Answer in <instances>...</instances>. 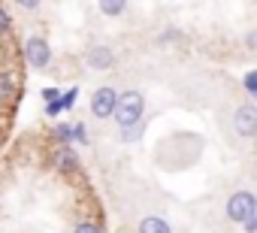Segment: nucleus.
<instances>
[{"label": "nucleus", "instance_id": "1", "mask_svg": "<svg viewBox=\"0 0 257 233\" xmlns=\"http://www.w3.org/2000/svg\"><path fill=\"white\" fill-rule=\"evenodd\" d=\"M143 112H146L143 91H124V94H118V103H115L112 119H115V125L121 131H127V128H137L143 122Z\"/></svg>", "mask_w": 257, "mask_h": 233}, {"label": "nucleus", "instance_id": "2", "mask_svg": "<svg viewBox=\"0 0 257 233\" xmlns=\"http://www.w3.org/2000/svg\"><path fill=\"white\" fill-rule=\"evenodd\" d=\"M254 212H257V200H254L251 191H236V194L227 200V218L236 221V224H245Z\"/></svg>", "mask_w": 257, "mask_h": 233}, {"label": "nucleus", "instance_id": "3", "mask_svg": "<svg viewBox=\"0 0 257 233\" xmlns=\"http://www.w3.org/2000/svg\"><path fill=\"white\" fill-rule=\"evenodd\" d=\"M25 58H28V64H31L34 70H43V67L52 61V49H49V43H46L43 37H31V40L25 43Z\"/></svg>", "mask_w": 257, "mask_h": 233}, {"label": "nucleus", "instance_id": "4", "mask_svg": "<svg viewBox=\"0 0 257 233\" xmlns=\"http://www.w3.org/2000/svg\"><path fill=\"white\" fill-rule=\"evenodd\" d=\"M115 103H118V91L115 88H97L94 97H91V112L97 115V119H112Z\"/></svg>", "mask_w": 257, "mask_h": 233}, {"label": "nucleus", "instance_id": "5", "mask_svg": "<svg viewBox=\"0 0 257 233\" xmlns=\"http://www.w3.org/2000/svg\"><path fill=\"white\" fill-rule=\"evenodd\" d=\"M233 128H236V134L245 137V140H251V137L257 134V109H254L251 103H245V106L236 109V115H233Z\"/></svg>", "mask_w": 257, "mask_h": 233}, {"label": "nucleus", "instance_id": "6", "mask_svg": "<svg viewBox=\"0 0 257 233\" xmlns=\"http://www.w3.org/2000/svg\"><path fill=\"white\" fill-rule=\"evenodd\" d=\"M85 61H88V67H91V70H109V67H112V61H115V55H112V49H109V46H94V49H88Z\"/></svg>", "mask_w": 257, "mask_h": 233}, {"label": "nucleus", "instance_id": "7", "mask_svg": "<svg viewBox=\"0 0 257 233\" xmlns=\"http://www.w3.org/2000/svg\"><path fill=\"white\" fill-rule=\"evenodd\" d=\"M55 167H58L61 173H73V170L79 167V158L73 155V149H67V146H64V149L58 152V158H55Z\"/></svg>", "mask_w": 257, "mask_h": 233}, {"label": "nucleus", "instance_id": "8", "mask_svg": "<svg viewBox=\"0 0 257 233\" xmlns=\"http://www.w3.org/2000/svg\"><path fill=\"white\" fill-rule=\"evenodd\" d=\"M140 233H173V230H170V224H167L164 218L149 215V218H143V221H140Z\"/></svg>", "mask_w": 257, "mask_h": 233}, {"label": "nucleus", "instance_id": "9", "mask_svg": "<svg viewBox=\"0 0 257 233\" xmlns=\"http://www.w3.org/2000/svg\"><path fill=\"white\" fill-rule=\"evenodd\" d=\"M16 94V79L10 73H0V97H13Z\"/></svg>", "mask_w": 257, "mask_h": 233}, {"label": "nucleus", "instance_id": "10", "mask_svg": "<svg viewBox=\"0 0 257 233\" xmlns=\"http://www.w3.org/2000/svg\"><path fill=\"white\" fill-rule=\"evenodd\" d=\"M100 10H103L106 16H121V13L127 10V4H121V0H115V4H100Z\"/></svg>", "mask_w": 257, "mask_h": 233}, {"label": "nucleus", "instance_id": "11", "mask_svg": "<svg viewBox=\"0 0 257 233\" xmlns=\"http://www.w3.org/2000/svg\"><path fill=\"white\" fill-rule=\"evenodd\" d=\"M140 134H143V122H140L137 128H127V131H121V140H124V143H137V140H140Z\"/></svg>", "mask_w": 257, "mask_h": 233}, {"label": "nucleus", "instance_id": "12", "mask_svg": "<svg viewBox=\"0 0 257 233\" xmlns=\"http://www.w3.org/2000/svg\"><path fill=\"white\" fill-rule=\"evenodd\" d=\"M55 137L64 140V143H73V128H70V125H58V128H55Z\"/></svg>", "mask_w": 257, "mask_h": 233}, {"label": "nucleus", "instance_id": "13", "mask_svg": "<svg viewBox=\"0 0 257 233\" xmlns=\"http://www.w3.org/2000/svg\"><path fill=\"white\" fill-rule=\"evenodd\" d=\"M73 233H100V227H97V224H94V221H79V224H76V230H73Z\"/></svg>", "mask_w": 257, "mask_h": 233}, {"label": "nucleus", "instance_id": "14", "mask_svg": "<svg viewBox=\"0 0 257 233\" xmlns=\"http://www.w3.org/2000/svg\"><path fill=\"white\" fill-rule=\"evenodd\" d=\"M73 140H76V143H88V131H85V125H76V128H73Z\"/></svg>", "mask_w": 257, "mask_h": 233}, {"label": "nucleus", "instance_id": "15", "mask_svg": "<svg viewBox=\"0 0 257 233\" xmlns=\"http://www.w3.org/2000/svg\"><path fill=\"white\" fill-rule=\"evenodd\" d=\"M10 25H13V22H10V13L0 7V34H7V31H10Z\"/></svg>", "mask_w": 257, "mask_h": 233}, {"label": "nucleus", "instance_id": "16", "mask_svg": "<svg viewBox=\"0 0 257 233\" xmlns=\"http://www.w3.org/2000/svg\"><path fill=\"white\" fill-rule=\"evenodd\" d=\"M46 112H49V115H58V112H64V106H61V97H58L55 103H49V106H46Z\"/></svg>", "mask_w": 257, "mask_h": 233}, {"label": "nucleus", "instance_id": "17", "mask_svg": "<svg viewBox=\"0 0 257 233\" xmlns=\"http://www.w3.org/2000/svg\"><path fill=\"white\" fill-rule=\"evenodd\" d=\"M242 227H245V233H254V230H257V212H254V215H251Z\"/></svg>", "mask_w": 257, "mask_h": 233}, {"label": "nucleus", "instance_id": "18", "mask_svg": "<svg viewBox=\"0 0 257 233\" xmlns=\"http://www.w3.org/2000/svg\"><path fill=\"white\" fill-rule=\"evenodd\" d=\"M43 100H46V103H55V100H58V91H55V88H46V91H43Z\"/></svg>", "mask_w": 257, "mask_h": 233}, {"label": "nucleus", "instance_id": "19", "mask_svg": "<svg viewBox=\"0 0 257 233\" xmlns=\"http://www.w3.org/2000/svg\"><path fill=\"white\" fill-rule=\"evenodd\" d=\"M254 85H257V79H254V73H248V76H245V88H248V94H254Z\"/></svg>", "mask_w": 257, "mask_h": 233}, {"label": "nucleus", "instance_id": "20", "mask_svg": "<svg viewBox=\"0 0 257 233\" xmlns=\"http://www.w3.org/2000/svg\"><path fill=\"white\" fill-rule=\"evenodd\" d=\"M245 43H248V49H254V43H257V34H254V31H251V34H248V37H245Z\"/></svg>", "mask_w": 257, "mask_h": 233}]
</instances>
